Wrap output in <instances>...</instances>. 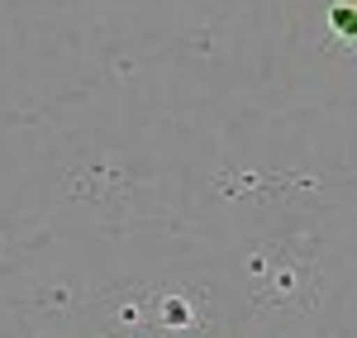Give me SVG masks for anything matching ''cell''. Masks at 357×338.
Segmentation results:
<instances>
[{"mask_svg": "<svg viewBox=\"0 0 357 338\" xmlns=\"http://www.w3.org/2000/svg\"><path fill=\"white\" fill-rule=\"evenodd\" d=\"M333 20H338V33H357V15L353 10H333Z\"/></svg>", "mask_w": 357, "mask_h": 338, "instance_id": "obj_1", "label": "cell"}]
</instances>
